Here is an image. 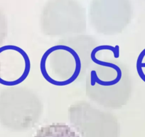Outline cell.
I'll return each mask as SVG.
<instances>
[{
  "label": "cell",
  "instance_id": "1",
  "mask_svg": "<svg viewBox=\"0 0 145 137\" xmlns=\"http://www.w3.org/2000/svg\"><path fill=\"white\" fill-rule=\"evenodd\" d=\"M100 47L88 34L63 37L43 54L40 71L46 82L54 86H65L80 82L86 76Z\"/></svg>",
  "mask_w": 145,
  "mask_h": 137
},
{
  "label": "cell",
  "instance_id": "2",
  "mask_svg": "<svg viewBox=\"0 0 145 137\" xmlns=\"http://www.w3.org/2000/svg\"><path fill=\"white\" fill-rule=\"evenodd\" d=\"M132 82L127 66L115 59H95L86 76V94L103 108L120 109L127 104Z\"/></svg>",
  "mask_w": 145,
  "mask_h": 137
},
{
  "label": "cell",
  "instance_id": "3",
  "mask_svg": "<svg viewBox=\"0 0 145 137\" xmlns=\"http://www.w3.org/2000/svg\"><path fill=\"white\" fill-rule=\"evenodd\" d=\"M43 111L42 101L26 86H6L0 91V124L11 131L33 128L39 121Z\"/></svg>",
  "mask_w": 145,
  "mask_h": 137
},
{
  "label": "cell",
  "instance_id": "4",
  "mask_svg": "<svg viewBox=\"0 0 145 137\" xmlns=\"http://www.w3.org/2000/svg\"><path fill=\"white\" fill-rule=\"evenodd\" d=\"M40 28L50 37L84 34L87 30L86 9L77 0H48L41 11Z\"/></svg>",
  "mask_w": 145,
  "mask_h": 137
},
{
  "label": "cell",
  "instance_id": "5",
  "mask_svg": "<svg viewBox=\"0 0 145 137\" xmlns=\"http://www.w3.org/2000/svg\"><path fill=\"white\" fill-rule=\"evenodd\" d=\"M71 125L81 137H120V126L116 116L96 108L90 102L77 101L68 110Z\"/></svg>",
  "mask_w": 145,
  "mask_h": 137
},
{
  "label": "cell",
  "instance_id": "6",
  "mask_svg": "<svg viewBox=\"0 0 145 137\" xmlns=\"http://www.w3.org/2000/svg\"><path fill=\"white\" fill-rule=\"evenodd\" d=\"M132 7L130 0H92L89 21L95 32L103 35H117L130 24Z\"/></svg>",
  "mask_w": 145,
  "mask_h": 137
},
{
  "label": "cell",
  "instance_id": "7",
  "mask_svg": "<svg viewBox=\"0 0 145 137\" xmlns=\"http://www.w3.org/2000/svg\"><path fill=\"white\" fill-rule=\"evenodd\" d=\"M31 68L29 55L21 47L15 45L0 47V84L20 85L28 78Z\"/></svg>",
  "mask_w": 145,
  "mask_h": 137
},
{
  "label": "cell",
  "instance_id": "8",
  "mask_svg": "<svg viewBox=\"0 0 145 137\" xmlns=\"http://www.w3.org/2000/svg\"><path fill=\"white\" fill-rule=\"evenodd\" d=\"M34 137H81L70 126L63 123H54L44 126L36 131Z\"/></svg>",
  "mask_w": 145,
  "mask_h": 137
},
{
  "label": "cell",
  "instance_id": "9",
  "mask_svg": "<svg viewBox=\"0 0 145 137\" xmlns=\"http://www.w3.org/2000/svg\"><path fill=\"white\" fill-rule=\"evenodd\" d=\"M7 21L5 14L0 9V47H2L7 36Z\"/></svg>",
  "mask_w": 145,
  "mask_h": 137
}]
</instances>
